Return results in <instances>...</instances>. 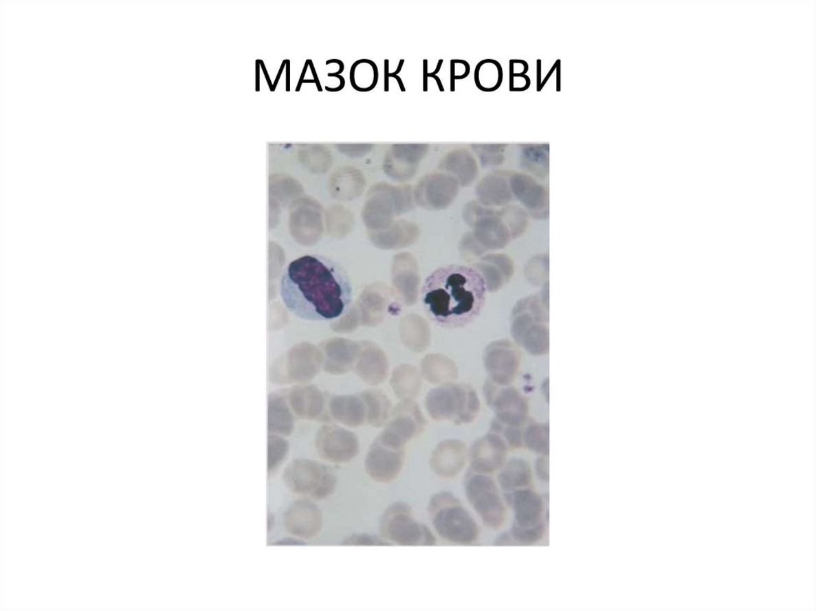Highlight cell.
<instances>
[{"mask_svg":"<svg viewBox=\"0 0 816 611\" xmlns=\"http://www.w3.org/2000/svg\"><path fill=\"white\" fill-rule=\"evenodd\" d=\"M279 294L285 308L298 318L329 322L348 311L353 289L339 263L324 255L305 254L284 268Z\"/></svg>","mask_w":816,"mask_h":611,"instance_id":"1","label":"cell"},{"mask_svg":"<svg viewBox=\"0 0 816 611\" xmlns=\"http://www.w3.org/2000/svg\"><path fill=\"white\" fill-rule=\"evenodd\" d=\"M487 290V280L477 268L445 265L434 269L424 280L421 290L423 309L439 326L463 328L482 311Z\"/></svg>","mask_w":816,"mask_h":611,"instance_id":"2","label":"cell"},{"mask_svg":"<svg viewBox=\"0 0 816 611\" xmlns=\"http://www.w3.org/2000/svg\"><path fill=\"white\" fill-rule=\"evenodd\" d=\"M428 512L439 537L459 545H472L480 537L476 520L456 496L450 491H440L430 497Z\"/></svg>","mask_w":816,"mask_h":611,"instance_id":"3","label":"cell"},{"mask_svg":"<svg viewBox=\"0 0 816 611\" xmlns=\"http://www.w3.org/2000/svg\"><path fill=\"white\" fill-rule=\"evenodd\" d=\"M548 308L549 304L539 296L520 300L514 308L513 337L530 355H544L549 353Z\"/></svg>","mask_w":816,"mask_h":611,"instance_id":"4","label":"cell"},{"mask_svg":"<svg viewBox=\"0 0 816 611\" xmlns=\"http://www.w3.org/2000/svg\"><path fill=\"white\" fill-rule=\"evenodd\" d=\"M380 535L390 544L433 546L437 537L428 526L415 518L412 509L404 502L390 504L379 520Z\"/></svg>","mask_w":816,"mask_h":611,"instance_id":"5","label":"cell"},{"mask_svg":"<svg viewBox=\"0 0 816 611\" xmlns=\"http://www.w3.org/2000/svg\"><path fill=\"white\" fill-rule=\"evenodd\" d=\"M283 482L289 492L314 502L331 497L338 485L337 476L332 470L308 460L289 464L284 470Z\"/></svg>","mask_w":816,"mask_h":611,"instance_id":"6","label":"cell"},{"mask_svg":"<svg viewBox=\"0 0 816 611\" xmlns=\"http://www.w3.org/2000/svg\"><path fill=\"white\" fill-rule=\"evenodd\" d=\"M465 498L485 527L498 530L507 522V508L495 480L488 474L470 471L464 480Z\"/></svg>","mask_w":816,"mask_h":611,"instance_id":"7","label":"cell"},{"mask_svg":"<svg viewBox=\"0 0 816 611\" xmlns=\"http://www.w3.org/2000/svg\"><path fill=\"white\" fill-rule=\"evenodd\" d=\"M285 530L293 537H316L323 527V513L314 500L302 498L294 500L283 515Z\"/></svg>","mask_w":816,"mask_h":611,"instance_id":"8","label":"cell"},{"mask_svg":"<svg viewBox=\"0 0 816 611\" xmlns=\"http://www.w3.org/2000/svg\"><path fill=\"white\" fill-rule=\"evenodd\" d=\"M508 456V445L498 434L485 435L475 443L470 452L472 470L492 475L503 467Z\"/></svg>","mask_w":816,"mask_h":611,"instance_id":"9","label":"cell"},{"mask_svg":"<svg viewBox=\"0 0 816 611\" xmlns=\"http://www.w3.org/2000/svg\"><path fill=\"white\" fill-rule=\"evenodd\" d=\"M494 405L498 421L512 427H522L527 422L529 405L527 398L513 387L495 389Z\"/></svg>","mask_w":816,"mask_h":611,"instance_id":"10","label":"cell"},{"mask_svg":"<svg viewBox=\"0 0 816 611\" xmlns=\"http://www.w3.org/2000/svg\"><path fill=\"white\" fill-rule=\"evenodd\" d=\"M507 500L513 508L514 523L520 527H533L543 522V500L535 491L527 489L515 490L507 496Z\"/></svg>","mask_w":816,"mask_h":611,"instance_id":"11","label":"cell"},{"mask_svg":"<svg viewBox=\"0 0 816 611\" xmlns=\"http://www.w3.org/2000/svg\"><path fill=\"white\" fill-rule=\"evenodd\" d=\"M401 453L389 452L383 447H374L365 464V470L370 479L379 484L395 482L403 468Z\"/></svg>","mask_w":816,"mask_h":611,"instance_id":"12","label":"cell"},{"mask_svg":"<svg viewBox=\"0 0 816 611\" xmlns=\"http://www.w3.org/2000/svg\"><path fill=\"white\" fill-rule=\"evenodd\" d=\"M510 189L520 202L536 216L545 215L549 195L547 189L527 175L515 173L510 177Z\"/></svg>","mask_w":816,"mask_h":611,"instance_id":"13","label":"cell"},{"mask_svg":"<svg viewBox=\"0 0 816 611\" xmlns=\"http://www.w3.org/2000/svg\"><path fill=\"white\" fill-rule=\"evenodd\" d=\"M492 352V373L495 383L508 386L517 374L520 364V353L509 340H503L495 344Z\"/></svg>","mask_w":816,"mask_h":611,"instance_id":"14","label":"cell"},{"mask_svg":"<svg viewBox=\"0 0 816 611\" xmlns=\"http://www.w3.org/2000/svg\"><path fill=\"white\" fill-rule=\"evenodd\" d=\"M464 459L463 449L459 445L445 444L434 454L430 467L440 479L452 480L462 471Z\"/></svg>","mask_w":816,"mask_h":611,"instance_id":"15","label":"cell"},{"mask_svg":"<svg viewBox=\"0 0 816 611\" xmlns=\"http://www.w3.org/2000/svg\"><path fill=\"white\" fill-rule=\"evenodd\" d=\"M532 478V469L527 460L513 458L500 469L498 480L503 491H515L528 487Z\"/></svg>","mask_w":816,"mask_h":611,"instance_id":"16","label":"cell"},{"mask_svg":"<svg viewBox=\"0 0 816 611\" xmlns=\"http://www.w3.org/2000/svg\"><path fill=\"white\" fill-rule=\"evenodd\" d=\"M318 449L325 459L334 463H344L352 458L355 445L354 441L348 436L325 433L319 438Z\"/></svg>","mask_w":816,"mask_h":611,"instance_id":"17","label":"cell"},{"mask_svg":"<svg viewBox=\"0 0 816 611\" xmlns=\"http://www.w3.org/2000/svg\"><path fill=\"white\" fill-rule=\"evenodd\" d=\"M503 82V67L496 60L485 59L478 63L474 70V82L481 91H496Z\"/></svg>","mask_w":816,"mask_h":611,"instance_id":"18","label":"cell"},{"mask_svg":"<svg viewBox=\"0 0 816 611\" xmlns=\"http://www.w3.org/2000/svg\"><path fill=\"white\" fill-rule=\"evenodd\" d=\"M378 80V67L372 60L360 59L350 69V82L357 91H372L377 87Z\"/></svg>","mask_w":816,"mask_h":611,"instance_id":"19","label":"cell"},{"mask_svg":"<svg viewBox=\"0 0 816 611\" xmlns=\"http://www.w3.org/2000/svg\"><path fill=\"white\" fill-rule=\"evenodd\" d=\"M523 444L531 452L549 455V427L548 423H532L523 432Z\"/></svg>","mask_w":816,"mask_h":611,"instance_id":"20","label":"cell"},{"mask_svg":"<svg viewBox=\"0 0 816 611\" xmlns=\"http://www.w3.org/2000/svg\"><path fill=\"white\" fill-rule=\"evenodd\" d=\"M545 524L543 522L533 527H520L515 523L510 530V535L514 542L522 545H533L538 544L544 537Z\"/></svg>","mask_w":816,"mask_h":611,"instance_id":"21","label":"cell"},{"mask_svg":"<svg viewBox=\"0 0 816 611\" xmlns=\"http://www.w3.org/2000/svg\"><path fill=\"white\" fill-rule=\"evenodd\" d=\"M548 257L535 256L525 267V275L533 284L540 285L547 278L549 268Z\"/></svg>","mask_w":816,"mask_h":611,"instance_id":"22","label":"cell"},{"mask_svg":"<svg viewBox=\"0 0 816 611\" xmlns=\"http://www.w3.org/2000/svg\"><path fill=\"white\" fill-rule=\"evenodd\" d=\"M492 430L494 433L503 434V439L508 447L513 449L522 448L523 445V432L522 427H512L500 423L497 421L494 423Z\"/></svg>","mask_w":816,"mask_h":611,"instance_id":"23","label":"cell"},{"mask_svg":"<svg viewBox=\"0 0 816 611\" xmlns=\"http://www.w3.org/2000/svg\"><path fill=\"white\" fill-rule=\"evenodd\" d=\"M510 234L513 238L522 235L528 225V214L522 208L510 205L507 212Z\"/></svg>","mask_w":816,"mask_h":611,"instance_id":"24","label":"cell"},{"mask_svg":"<svg viewBox=\"0 0 816 611\" xmlns=\"http://www.w3.org/2000/svg\"><path fill=\"white\" fill-rule=\"evenodd\" d=\"M287 444L281 438L272 437L269 442L268 472L278 468L287 453Z\"/></svg>","mask_w":816,"mask_h":611,"instance_id":"25","label":"cell"},{"mask_svg":"<svg viewBox=\"0 0 816 611\" xmlns=\"http://www.w3.org/2000/svg\"><path fill=\"white\" fill-rule=\"evenodd\" d=\"M344 546H388L392 545L380 535L368 533H355L344 540Z\"/></svg>","mask_w":816,"mask_h":611,"instance_id":"26","label":"cell"},{"mask_svg":"<svg viewBox=\"0 0 816 611\" xmlns=\"http://www.w3.org/2000/svg\"><path fill=\"white\" fill-rule=\"evenodd\" d=\"M470 73V64L465 60L452 59L450 61V91H455V81L467 78Z\"/></svg>","mask_w":816,"mask_h":611,"instance_id":"27","label":"cell"},{"mask_svg":"<svg viewBox=\"0 0 816 611\" xmlns=\"http://www.w3.org/2000/svg\"><path fill=\"white\" fill-rule=\"evenodd\" d=\"M531 86V80L525 75H509V91L523 92Z\"/></svg>","mask_w":816,"mask_h":611,"instance_id":"28","label":"cell"},{"mask_svg":"<svg viewBox=\"0 0 816 611\" xmlns=\"http://www.w3.org/2000/svg\"><path fill=\"white\" fill-rule=\"evenodd\" d=\"M535 471L543 482L549 480V460L547 455H540L535 462Z\"/></svg>","mask_w":816,"mask_h":611,"instance_id":"29","label":"cell"},{"mask_svg":"<svg viewBox=\"0 0 816 611\" xmlns=\"http://www.w3.org/2000/svg\"><path fill=\"white\" fill-rule=\"evenodd\" d=\"M529 71V64L524 60L511 59L509 61V75H525Z\"/></svg>","mask_w":816,"mask_h":611,"instance_id":"30","label":"cell"},{"mask_svg":"<svg viewBox=\"0 0 816 611\" xmlns=\"http://www.w3.org/2000/svg\"><path fill=\"white\" fill-rule=\"evenodd\" d=\"M432 78L437 81L438 87L440 91H444V87L441 79L437 75L428 73V61L427 59L423 60V91L427 92L428 90V78Z\"/></svg>","mask_w":816,"mask_h":611,"instance_id":"31","label":"cell"},{"mask_svg":"<svg viewBox=\"0 0 816 611\" xmlns=\"http://www.w3.org/2000/svg\"><path fill=\"white\" fill-rule=\"evenodd\" d=\"M513 540H514L511 537V535H510L507 533H503V534L500 535V537L496 540H495L494 544L499 545V546L510 545V544H512V543H510V542H513Z\"/></svg>","mask_w":816,"mask_h":611,"instance_id":"32","label":"cell"},{"mask_svg":"<svg viewBox=\"0 0 816 611\" xmlns=\"http://www.w3.org/2000/svg\"><path fill=\"white\" fill-rule=\"evenodd\" d=\"M384 91H389V61L384 60Z\"/></svg>","mask_w":816,"mask_h":611,"instance_id":"33","label":"cell"},{"mask_svg":"<svg viewBox=\"0 0 816 611\" xmlns=\"http://www.w3.org/2000/svg\"><path fill=\"white\" fill-rule=\"evenodd\" d=\"M276 544H278V545H280V544H284V545H289V544H290V545H291V544H294V545H298V544H303V543H302V540H300V539H298V538H297V539H293V538H291V539H287V540H283V542H278V543H277Z\"/></svg>","mask_w":816,"mask_h":611,"instance_id":"34","label":"cell"},{"mask_svg":"<svg viewBox=\"0 0 816 611\" xmlns=\"http://www.w3.org/2000/svg\"><path fill=\"white\" fill-rule=\"evenodd\" d=\"M389 78H395V80H397V81L398 82L400 90H401L402 92L406 91V89H405L404 85L402 81V78L399 77L397 74H395V72L389 73Z\"/></svg>","mask_w":816,"mask_h":611,"instance_id":"35","label":"cell"},{"mask_svg":"<svg viewBox=\"0 0 816 611\" xmlns=\"http://www.w3.org/2000/svg\"><path fill=\"white\" fill-rule=\"evenodd\" d=\"M309 63V60H307V63H305V68H304V70H303V72H302V77H301V78H300L299 84H298V86L297 89H296V91H297V92H298V91H299V90H300V89H301V86H302V82L304 81V79H303V78H304V76H305V73H307V67H308V65H309L308 63Z\"/></svg>","mask_w":816,"mask_h":611,"instance_id":"36","label":"cell"},{"mask_svg":"<svg viewBox=\"0 0 816 611\" xmlns=\"http://www.w3.org/2000/svg\"><path fill=\"white\" fill-rule=\"evenodd\" d=\"M259 63H261V65H262V67H263V72H264V74H266L267 80V82H268L269 87V88H270V90H272V91H274V86H273L272 83V82H270V81H269V75H268V74H267V69H266V67H264L263 62V61H261V60H260Z\"/></svg>","mask_w":816,"mask_h":611,"instance_id":"37","label":"cell"},{"mask_svg":"<svg viewBox=\"0 0 816 611\" xmlns=\"http://www.w3.org/2000/svg\"><path fill=\"white\" fill-rule=\"evenodd\" d=\"M287 60H285V61H284V62H283V65H282V67H281V68H280L279 73H278V75H277L276 80H275V82H274V90H275V88H276L277 84H278V81H279L280 77H281V74H282V73H283V69H284V67L285 66V63H287Z\"/></svg>","mask_w":816,"mask_h":611,"instance_id":"38","label":"cell"},{"mask_svg":"<svg viewBox=\"0 0 816 611\" xmlns=\"http://www.w3.org/2000/svg\"><path fill=\"white\" fill-rule=\"evenodd\" d=\"M311 63V64H310V67H311V69H312V72H313V76H314V80H315V81H316V82H317L318 89L319 91H322V87H320V82H319V81H318V78L317 73H316V71H315V69H314V67H313V66L312 62H311V63Z\"/></svg>","mask_w":816,"mask_h":611,"instance_id":"39","label":"cell"},{"mask_svg":"<svg viewBox=\"0 0 816 611\" xmlns=\"http://www.w3.org/2000/svg\"><path fill=\"white\" fill-rule=\"evenodd\" d=\"M259 61L256 64V91H259Z\"/></svg>","mask_w":816,"mask_h":611,"instance_id":"40","label":"cell"},{"mask_svg":"<svg viewBox=\"0 0 816 611\" xmlns=\"http://www.w3.org/2000/svg\"><path fill=\"white\" fill-rule=\"evenodd\" d=\"M287 91H289V60H287Z\"/></svg>","mask_w":816,"mask_h":611,"instance_id":"41","label":"cell"}]
</instances>
